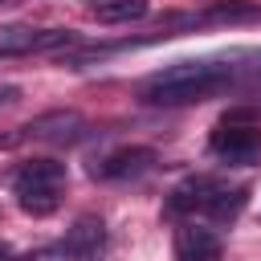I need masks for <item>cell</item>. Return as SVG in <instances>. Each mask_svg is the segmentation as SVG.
<instances>
[{"label": "cell", "instance_id": "5b68a950", "mask_svg": "<svg viewBox=\"0 0 261 261\" xmlns=\"http://www.w3.org/2000/svg\"><path fill=\"white\" fill-rule=\"evenodd\" d=\"M61 245H65V253H69L73 261H98V253H102V245H106V224H102L98 216H77Z\"/></svg>", "mask_w": 261, "mask_h": 261}, {"label": "cell", "instance_id": "7a4b0ae2", "mask_svg": "<svg viewBox=\"0 0 261 261\" xmlns=\"http://www.w3.org/2000/svg\"><path fill=\"white\" fill-rule=\"evenodd\" d=\"M208 151L224 163H249L261 151V122H220L208 139Z\"/></svg>", "mask_w": 261, "mask_h": 261}, {"label": "cell", "instance_id": "9c48e42d", "mask_svg": "<svg viewBox=\"0 0 261 261\" xmlns=\"http://www.w3.org/2000/svg\"><path fill=\"white\" fill-rule=\"evenodd\" d=\"M245 188H228V184H220V192L212 196V204H208V212L204 216H212L216 224H228V220H237L241 216V208H245Z\"/></svg>", "mask_w": 261, "mask_h": 261}, {"label": "cell", "instance_id": "3957f363", "mask_svg": "<svg viewBox=\"0 0 261 261\" xmlns=\"http://www.w3.org/2000/svg\"><path fill=\"white\" fill-rule=\"evenodd\" d=\"M151 167H155V151H151V147H118V151L102 155V159L90 167V175H94V179H139V175H147Z\"/></svg>", "mask_w": 261, "mask_h": 261}, {"label": "cell", "instance_id": "277c9868", "mask_svg": "<svg viewBox=\"0 0 261 261\" xmlns=\"http://www.w3.org/2000/svg\"><path fill=\"white\" fill-rule=\"evenodd\" d=\"M16 196L20 192H61L65 188V163L57 159H24L12 175Z\"/></svg>", "mask_w": 261, "mask_h": 261}, {"label": "cell", "instance_id": "8fae6325", "mask_svg": "<svg viewBox=\"0 0 261 261\" xmlns=\"http://www.w3.org/2000/svg\"><path fill=\"white\" fill-rule=\"evenodd\" d=\"M16 200H20V208H24L29 216H49V212H57L61 192H20Z\"/></svg>", "mask_w": 261, "mask_h": 261}, {"label": "cell", "instance_id": "30bf717a", "mask_svg": "<svg viewBox=\"0 0 261 261\" xmlns=\"http://www.w3.org/2000/svg\"><path fill=\"white\" fill-rule=\"evenodd\" d=\"M94 16L102 24H126V20L147 16V0H102V4H94Z\"/></svg>", "mask_w": 261, "mask_h": 261}, {"label": "cell", "instance_id": "5bb4252c", "mask_svg": "<svg viewBox=\"0 0 261 261\" xmlns=\"http://www.w3.org/2000/svg\"><path fill=\"white\" fill-rule=\"evenodd\" d=\"M8 257H12V253H8V245L0 241V261H8Z\"/></svg>", "mask_w": 261, "mask_h": 261}, {"label": "cell", "instance_id": "9a60e30c", "mask_svg": "<svg viewBox=\"0 0 261 261\" xmlns=\"http://www.w3.org/2000/svg\"><path fill=\"white\" fill-rule=\"evenodd\" d=\"M98 4H102V0H98Z\"/></svg>", "mask_w": 261, "mask_h": 261}, {"label": "cell", "instance_id": "7c38bea8", "mask_svg": "<svg viewBox=\"0 0 261 261\" xmlns=\"http://www.w3.org/2000/svg\"><path fill=\"white\" fill-rule=\"evenodd\" d=\"M65 245H45V249H29L20 261H65Z\"/></svg>", "mask_w": 261, "mask_h": 261}, {"label": "cell", "instance_id": "8992f818", "mask_svg": "<svg viewBox=\"0 0 261 261\" xmlns=\"http://www.w3.org/2000/svg\"><path fill=\"white\" fill-rule=\"evenodd\" d=\"M220 253H224V245L212 228H204V224L175 228V257L179 261H220Z\"/></svg>", "mask_w": 261, "mask_h": 261}, {"label": "cell", "instance_id": "52a82bcc", "mask_svg": "<svg viewBox=\"0 0 261 261\" xmlns=\"http://www.w3.org/2000/svg\"><path fill=\"white\" fill-rule=\"evenodd\" d=\"M77 126H82V118H77L73 110H53V114H41V118L24 122L16 135H8V139H0V143L8 147V143H20V139H69Z\"/></svg>", "mask_w": 261, "mask_h": 261}, {"label": "cell", "instance_id": "ba28073f", "mask_svg": "<svg viewBox=\"0 0 261 261\" xmlns=\"http://www.w3.org/2000/svg\"><path fill=\"white\" fill-rule=\"evenodd\" d=\"M216 192H220V179H212V175H192V179H184V184L171 192L167 212H208V204H212Z\"/></svg>", "mask_w": 261, "mask_h": 261}, {"label": "cell", "instance_id": "6da1fadb", "mask_svg": "<svg viewBox=\"0 0 261 261\" xmlns=\"http://www.w3.org/2000/svg\"><path fill=\"white\" fill-rule=\"evenodd\" d=\"M237 82V65L228 61H175L159 73H151L139 86V98L147 106H188V102H204L220 90H228Z\"/></svg>", "mask_w": 261, "mask_h": 261}, {"label": "cell", "instance_id": "4fadbf2b", "mask_svg": "<svg viewBox=\"0 0 261 261\" xmlns=\"http://www.w3.org/2000/svg\"><path fill=\"white\" fill-rule=\"evenodd\" d=\"M12 98H16V90H12V86H8V90H0V106H4V102H12Z\"/></svg>", "mask_w": 261, "mask_h": 261}]
</instances>
